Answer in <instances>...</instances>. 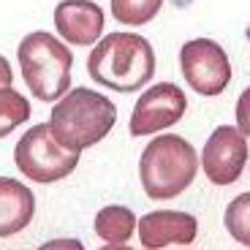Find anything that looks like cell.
I'll list each match as a JSON object with an SVG mask.
<instances>
[{
  "label": "cell",
  "instance_id": "obj_1",
  "mask_svg": "<svg viewBox=\"0 0 250 250\" xmlns=\"http://www.w3.org/2000/svg\"><path fill=\"white\" fill-rule=\"evenodd\" d=\"M87 74L101 87L136 93L155 76V52L139 33H109L90 52Z\"/></svg>",
  "mask_w": 250,
  "mask_h": 250
},
{
  "label": "cell",
  "instance_id": "obj_2",
  "mask_svg": "<svg viewBox=\"0 0 250 250\" xmlns=\"http://www.w3.org/2000/svg\"><path fill=\"white\" fill-rule=\"evenodd\" d=\"M117 123V106L106 95L90 87H74L57 98L52 109V133L57 142L71 150H87L93 144L104 142Z\"/></svg>",
  "mask_w": 250,
  "mask_h": 250
},
{
  "label": "cell",
  "instance_id": "obj_3",
  "mask_svg": "<svg viewBox=\"0 0 250 250\" xmlns=\"http://www.w3.org/2000/svg\"><path fill=\"white\" fill-rule=\"evenodd\" d=\"M199 155L193 144L177 133L155 136L142 152L139 177L144 193L155 201H169L185 193L196 180Z\"/></svg>",
  "mask_w": 250,
  "mask_h": 250
},
{
  "label": "cell",
  "instance_id": "obj_4",
  "mask_svg": "<svg viewBox=\"0 0 250 250\" xmlns=\"http://www.w3.org/2000/svg\"><path fill=\"white\" fill-rule=\"evenodd\" d=\"M19 68L27 90L38 101H57L71 90V65L74 55L52 33L36 30L25 36L17 46Z\"/></svg>",
  "mask_w": 250,
  "mask_h": 250
},
{
  "label": "cell",
  "instance_id": "obj_5",
  "mask_svg": "<svg viewBox=\"0 0 250 250\" xmlns=\"http://www.w3.org/2000/svg\"><path fill=\"white\" fill-rule=\"evenodd\" d=\"M17 169L33 182H57L68 177L79 163V150H71L57 142L49 123H38L17 142L14 147Z\"/></svg>",
  "mask_w": 250,
  "mask_h": 250
},
{
  "label": "cell",
  "instance_id": "obj_6",
  "mask_svg": "<svg viewBox=\"0 0 250 250\" xmlns=\"http://www.w3.org/2000/svg\"><path fill=\"white\" fill-rule=\"evenodd\" d=\"M182 76L199 95H220L231 82V62L226 49L212 38H193L180 49Z\"/></svg>",
  "mask_w": 250,
  "mask_h": 250
},
{
  "label": "cell",
  "instance_id": "obj_7",
  "mask_svg": "<svg viewBox=\"0 0 250 250\" xmlns=\"http://www.w3.org/2000/svg\"><path fill=\"white\" fill-rule=\"evenodd\" d=\"M188 112V98L177 84L158 82L155 87L144 90L131 114V136H152L182 120Z\"/></svg>",
  "mask_w": 250,
  "mask_h": 250
},
{
  "label": "cell",
  "instance_id": "obj_8",
  "mask_svg": "<svg viewBox=\"0 0 250 250\" xmlns=\"http://www.w3.org/2000/svg\"><path fill=\"white\" fill-rule=\"evenodd\" d=\"M248 139L234 125H220L212 136L207 139L201 152V166L212 185H231L242 177V169L248 163Z\"/></svg>",
  "mask_w": 250,
  "mask_h": 250
},
{
  "label": "cell",
  "instance_id": "obj_9",
  "mask_svg": "<svg viewBox=\"0 0 250 250\" xmlns=\"http://www.w3.org/2000/svg\"><path fill=\"white\" fill-rule=\"evenodd\" d=\"M55 27L71 46H93L104 33V8L93 0H60L55 6Z\"/></svg>",
  "mask_w": 250,
  "mask_h": 250
},
{
  "label": "cell",
  "instance_id": "obj_10",
  "mask_svg": "<svg viewBox=\"0 0 250 250\" xmlns=\"http://www.w3.org/2000/svg\"><path fill=\"white\" fill-rule=\"evenodd\" d=\"M199 234V220L190 212L158 209L139 220V239L147 250L169 248V245H193Z\"/></svg>",
  "mask_w": 250,
  "mask_h": 250
},
{
  "label": "cell",
  "instance_id": "obj_11",
  "mask_svg": "<svg viewBox=\"0 0 250 250\" xmlns=\"http://www.w3.org/2000/svg\"><path fill=\"white\" fill-rule=\"evenodd\" d=\"M36 215V196L25 182L0 177V237H14L27 229Z\"/></svg>",
  "mask_w": 250,
  "mask_h": 250
},
{
  "label": "cell",
  "instance_id": "obj_12",
  "mask_svg": "<svg viewBox=\"0 0 250 250\" xmlns=\"http://www.w3.org/2000/svg\"><path fill=\"white\" fill-rule=\"evenodd\" d=\"M133 226H136V218H133V212L123 204L104 207V209L95 215V234H98L109 248H123V245L133 237Z\"/></svg>",
  "mask_w": 250,
  "mask_h": 250
},
{
  "label": "cell",
  "instance_id": "obj_13",
  "mask_svg": "<svg viewBox=\"0 0 250 250\" xmlns=\"http://www.w3.org/2000/svg\"><path fill=\"white\" fill-rule=\"evenodd\" d=\"M30 117V101L11 87H0V139Z\"/></svg>",
  "mask_w": 250,
  "mask_h": 250
},
{
  "label": "cell",
  "instance_id": "obj_14",
  "mask_svg": "<svg viewBox=\"0 0 250 250\" xmlns=\"http://www.w3.org/2000/svg\"><path fill=\"white\" fill-rule=\"evenodd\" d=\"M163 0H112V17L120 25H147L161 11Z\"/></svg>",
  "mask_w": 250,
  "mask_h": 250
},
{
  "label": "cell",
  "instance_id": "obj_15",
  "mask_svg": "<svg viewBox=\"0 0 250 250\" xmlns=\"http://www.w3.org/2000/svg\"><path fill=\"white\" fill-rule=\"evenodd\" d=\"M223 223H226V231L234 237V242L250 248V193H242L229 201Z\"/></svg>",
  "mask_w": 250,
  "mask_h": 250
},
{
  "label": "cell",
  "instance_id": "obj_16",
  "mask_svg": "<svg viewBox=\"0 0 250 250\" xmlns=\"http://www.w3.org/2000/svg\"><path fill=\"white\" fill-rule=\"evenodd\" d=\"M237 128L245 136H250V87L242 90V95L237 101Z\"/></svg>",
  "mask_w": 250,
  "mask_h": 250
},
{
  "label": "cell",
  "instance_id": "obj_17",
  "mask_svg": "<svg viewBox=\"0 0 250 250\" xmlns=\"http://www.w3.org/2000/svg\"><path fill=\"white\" fill-rule=\"evenodd\" d=\"M14 82V74H11V65H8V60L3 55H0V87H11Z\"/></svg>",
  "mask_w": 250,
  "mask_h": 250
}]
</instances>
